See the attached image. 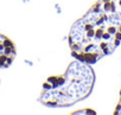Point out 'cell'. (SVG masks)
I'll list each match as a JSON object with an SVG mask.
<instances>
[{
	"label": "cell",
	"instance_id": "obj_1",
	"mask_svg": "<svg viewBox=\"0 0 121 115\" xmlns=\"http://www.w3.org/2000/svg\"><path fill=\"white\" fill-rule=\"evenodd\" d=\"M121 40V0H99L69 33V46L76 60L93 64L109 55Z\"/></svg>",
	"mask_w": 121,
	"mask_h": 115
},
{
	"label": "cell",
	"instance_id": "obj_2",
	"mask_svg": "<svg viewBox=\"0 0 121 115\" xmlns=\"http://www.w3.org/2000/svg\"><path fill=\"white\" fill-rule=\"evenodd\" d=\"M95 81L88 63L76 60L68 69L57 76L49 77L39 96V102L51 108H64L88 97Z\"/></svg>",
	"mask_w": 121,
	"mask_h": 115
},
{
	"label": "cell",
	"instance_id": "obj_3",
	"mask_svg": "<svg viewBox=\"0 0 121 115\" xmlns=\"http://www.w3.org/2000/svg\"><path fill=\"white\" fill-rule=\"evenodd\" d=\"M16 57V46L6 36L0 33V68H9Z\"/></svg>",
	"mask_w": 121,
	"mask_h": 115
}]
</instances>
